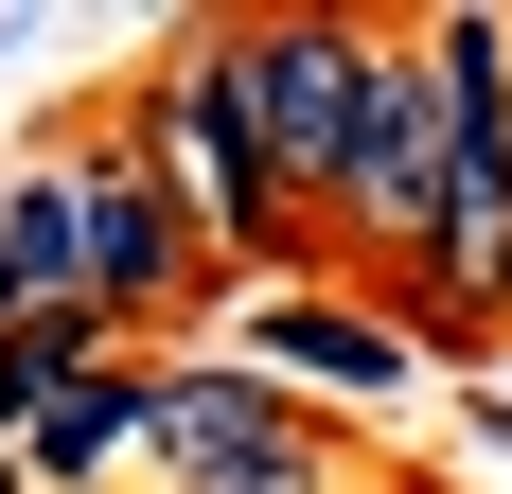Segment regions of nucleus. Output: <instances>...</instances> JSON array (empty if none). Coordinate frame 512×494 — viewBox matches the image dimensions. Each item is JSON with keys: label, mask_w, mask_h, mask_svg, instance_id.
I'll return each instance as SVG.
<instances>
[{"label": "nucleus", "mask_w": 512, "mask_h": 494, "mask_svg": "<svg viewBox=\"0 0 512 494\" xmlns=\"http://www.w3.org/2000/svg\"><path fill=\"white\" fill-rule=\"evenodd\" d=\"M0 494H18V442H0Z\"/></svg>", "instance_id": "1a4fd4ad"}, {"label": "nucleus", "mask_w": 512, "mask_h": 494, "mask_svg": "<svg viewBox=\"0 0 512 494\" xmlns=\"http://www.w3.org/2000/svg\"><path fill=\"white\" fill-rule=\"evenodd\" d=\"M124 159H142L159 212L212 247V283H230V265H301L283 177H265V142H248V89H230V36H177L142 89H124Z\"/></svg>", "instance_id": "f03ea898"}, {"label": "nucleus", "mask_w": 512, "mask_h": 494, "mask_svg": "<svg viewBox=\"0 0 512 494\" xmlns=\"http://www.w3.org/2000/svg\"><path fill=\"white\" fill-rule=\"evenodd\" d=\"M230 89H248V142H265V177H283L301 265H336L354 195L389 177V142H407L424 53L371 36V18H230Z\"/></svg>", "instance_id": "f257e3e1"}, {"label": "nucleus", "mask_w": 512, "mask_h": 494, "mask_svg": "<svg viewBox=\"0 0 512 494\" xmlns=\"http://www.w3.org/2000/svg\"><path fill=\"white\" fill-rule=\"evenodd\" d=\"M142 406H159V371L142 353H106V371H71V389L18 424V494H106L124 459H142Z\"/></svg>", "instance_id": "39448f33"}, {"label": "nucleus", "mask_w": 512, "mask_h": 494, "mask_svg": "<svg viewBox=\"0 0 512 494\" xmlns=\"http://www.w3.org/2000/svg\"><path fill=\"white\" fill-rule=\"evenodd\" d=\"M177 494H354V459H336V424L301 406V424H265V442H230L212 477H177Z\"/></svg>", "instance_id": "0eeeda50"}, {"label": "nucleus", "mask_w": 512, "mask_h": 494, "mask_svg": "<svg viewBox=\"0 0 512 494\" xmlns=\"http://www.w3.org/2000/svg\"><path fill=\"white\" fill-rule=\"evenodd\" d=\"M265 424H301V389H265L248 353H230V371H159V406H142V459H159V494H177V477H212L230 442H265Z\"/></svg>", "instance_id": "423d86ee"}, {"label": "nucleus", "mask_w": 512, "mask_h": 494, "mask_svg": "<svg viewBox=\"0 0 512 494\" xmlns=\"http://www.w3.org/2000/svg\"><path fill=\"white\" fill-rule=\"evenodd\" d=\"M0 336H18V283H0Z\"/></svg>", "instance_id": "6e6552de"}, {"label": "nucleus", "mask_w": 512, "mask_h": 494, "mask_svg": "<svg viewBox=\"0 0 512 494\" xmlns=\"http://www.w3.org/2000/svg\"><path fill=\"white\" fill-rule=\"evenodd\" d=\"M248 371L283 389H336V406H389V389H424V336L389 318V300H354V283H265L248 300Z\"/></svg>", "instance_id": "20e7f679"}, {"label": "nucleus", "mask_w": 512, "mask_h": 494, "mask_svg": "<svg viewBox=\"0 0 512 494\" xmlns=\"http://www.w3.org/2000/svg\"><path fill=\"white\" fill-rule=\"evenodd\" d=\"M71 300H89L106 336H159L177 300H212V247L159 212V177L124 159V124L71 159Z\"/></svg>", "instance_id": "7ed1b4c3"}]
</instances>
